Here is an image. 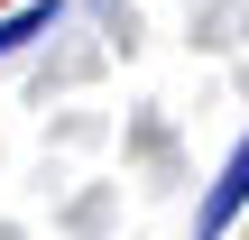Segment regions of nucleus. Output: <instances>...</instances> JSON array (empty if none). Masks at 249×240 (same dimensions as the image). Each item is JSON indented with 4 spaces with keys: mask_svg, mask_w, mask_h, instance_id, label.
I'll return each instance as SVG.
<instances>
[{
    "mask_svg": "<svg viewBox=\"0 0 249 240\" xmlns=\"http://www.w3.org/2000/svg\"><path fill=\"white\" fill-rule=\"evenodd\" d=\"M240 213H249V129H240V148L222 157V176H213V194H203V213H194V231H203V240H222Z\"/></svg>",
    "mask_w": 249,
    "mask_h": 240,
    "instance_id": "obj_1",
    "label": "nucleus"
},
{
    "mask_svg": "<svg viewBox=\"0 0 249 240\" xmlns=\"http://www.w3.org/2000/svg\"><path fill=\"white\" fill-rule=\"evenodd\" d=\"M55 28H65V0H28V9H9V18H0V55H18V46L55 37Z\"/></svg>",
    "mask_w": 249,
    "mask_h": 240,
    "instance_id": "obj_2",
    "label": "nucleus"
}]
</instances>
